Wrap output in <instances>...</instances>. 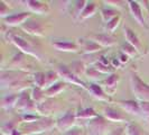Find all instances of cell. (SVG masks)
<instances>
[{
  "mask_svg": "<svg viewBox=\"0 0 149 135\" xmlns=\"http://www.w3.org/2000/svg\"><path fill=\"white\" fill-rule=\"evenodd\" d=\"M27 75L25 71H2L1 72V86L3 89L14 90L22 92L33 84L31 81L25 79Z\"/></svg>",
  "mask_w": 149,
  "mask_h": 135,
  "instance_id": "cell-1",
  "label": "cell"
},
{
  "mask_svg": "<svg viewBox=\"0 0 149 135\" xmlns=\"http://www.w3.org/2000/svg\"><path fill=\"white\" fill-rule=\"evenodd\" d=\"M54 126H56V120H54L51 117H43L37 122L24 124L22 129L20 131L22 135H40L43 132L52 129Z\"/></svg>",
  "mask_w": 149,
  "mask_h": 135,
  "instance_id": "cell-2",
  "label": "cell"
},
{
  "mask_svg": "<svg viewBox=\"0 0 149 135\" xmlns=\"http://www.w3.org/2000/svg\"><path fill=\"white\" fill-rule=\"evenodd\" d=\"M130 86L134 97L140 103H149V84L143 82L138 73L134 71L130 75Z\"/></svg>",
  "mask_w": 149,
  "mask_h": 135,
  "instance_id": "cell-3",
  "label": "cell"
},
{
  "mask_svg": "<svg viewBox=\"0 0 149 135\" xmlns=\"http://www.w3.org/2000/svg\"><path fill=\"white\" fill-rule=\"evenodd\" d=\"M15 108L17 110L22 112V114H35V112H37V104L33 100L31 94H29L27 90L19 94V97H18Z\"/></svg>",
  "mask_w": 149,
  "mask_h": 135,
  "instance_id": "cell-4",
  "label": "cell"
},
{
  "mask_svg": "<svg viewBox=\"0 0 149 135\" xmlns=\"http://www.w3.org/2000/svg\"><path fill=\"white\" fill-rule=\"evenodd\" d=\"M9 41L15 45L16 47H18L22 53L27 54V55H30V56H33V58H36L37 60H40V54H39V53L36 51V49L30 44L29 42H27L26 39H24V38L20 37V36L10 34V35H9Z\"/></svg>",
  "mask_w": 149,
  "mask_h": 135,
  "instance_id": "cell-5",
  "label": "cell"
},
{
  "mask_svg": "<svg viewBox=\"0 0 149 135\" xmlns=\"http://www.w3.org/2000/svg\"><path fill=\"white\" fill-rule=\"evenodd\" d=\"M57 73H58L60 77H62L66 82H70V83H72V84H75V86H79V87H81V88L86 89V90L89 88V87L83 82L79 77H76V75L71 71V69L68 67H66V65H62V64L58 65V67H57Z\"/></svg>",
  "mask_w": 149,
  "mask_h": 135,
  "instance_id": "cell-6",
  "label": "cell"
},
{
  "mask_svg": "<svg viewBox=\"0 0 149 135\" xmlns=\"http://www.w3.org/2000/svg\"><path fill=\"white\" fill-rule=\"evenodd\" d=\"M88 128L91 135H104L108 129V123L103 116H97L88 122Z\"/></svg>",
  "mask_w": 149,
  "mask_h": 135,
  "instance_id": "cell-7",
  "label": "cell"
},
{
  "mask_svg": "<svg viewBox=\"0 0 149 135\" xmlns=\"http://www.w3.org/2000/svg\"><path fill=\"white\" fill-rule=\"evenodd\" d=\"M76 118V114L73 112L72 110L65 112L61 118L56 120V128H58L61 132L66 133L67 131H70L71 128L74 127L75 120Z\"/></svg>",
  "mask_w": 149,
  "mask_h": 135,
  "instance_id": "cell-8",
  "label": "cell"
},
{
  "mask_svg": "<svg viewBox=\"0 0 149 135\" xmlns=\"http://www.w3.org/2000/svg\"><path fill=\"white\" fill-rule=\"evenodd\" d=\"M123 33H125V37H126V41H127V43H129L130 45H132L134 49H136V51L139 53V54H146V51H145V47H143V45H142L141 41L139 39L138 37V35L134 33V30H131L130 27H125L123 28Z\"/></svg>",
  "mask_w": 149,
  "mask_h": 135,
  "instance_id": "cell-9",
  "label": "cell"
},
{
  "mask_svg": "<svg viewBox=\"0 0 149 135\" xmlns=\"http://www.w3.org/2000/svg\"><path fill=\"white\" fill-rule=\"evenodd\" d=\"M52 46L61 52H79L80 46L76 42H72L68 39H53Z\"/></svg>",
  "mask_w": 149,
  "mask_h": 135,
  "instance_id": "cell-10",
  "label": "cell"
},
{
  "mask_svg": "<svg viewBox=\"0 0 149 135\" xmlns=\"http://www.w3.org/2000/svg\"><path fill=\"white\" fill-rule=\"evenodd\" d=\"M31 14L28 11H22V13H17V14H11L3 19L5 24L10 27H16V26H22L28 19H30Z\"/></svg>",
  "mask_w": 149,
  "mask_h": 135,
  "instance_id": "cell-11",
  "label": "cell"
},
{
  "mask_svg": "<svg viewBox=\"0 0 149 135\" xmlns=\"http://www.w3.org/2000/svg\"><path fill=\"white\" fill-rule=\"evenodd\" d=\"M91 41H93L94 43L100 45L101 47H111L116 44L117 38L114 37L112 34H108V33H103V34H91L88 36Z\"/></svg>",
  "mask_w": 149,
  "mask_h": 135,
  "instance_id": "cell-12",
  "label": "cell"
},
{
  "mask_svg": "<svg viewBox=\"0 0 149 135\" xmlns=\"http://www.w3.org/2000/svg\"><path fill=\"white\" fill-rule=\"evenodd\" d=\"M22 30L33 36H44V27L42 25V22L35 19H28L22 26Z\"/></svg>",
  "mask_w": 149,
  "mask_h": 135,
  "instance_id": "cell-13",
  "label": "cell"
},
{
  "mask_svg": "<svg viewBox=\"0 0 149 135\" xmlns=\"http://www.w3.org/2000/svg\"><path fill=\"white\" fill-rule=\"evenodd\" d=\"M25 6L28 8L30 13L38 14V15H47L49 14V6L44 1H35V0H27L22 1Z\"/></svg>",
  "mask_w": 149,
  "mask_h": 135,
  "instance_id": "cell-14",
  "label": "cell"
},
{
  "mask_svg": "<svg viewBox=\"0 0 149 135\" xmlns=\"http://www.w3.org/2000/svg\"><path fill=\"white\" fill-rule=\"evenodd\" d=\"M128 6H129V10H130V14L134 17V19L138 22L140 26L145 27V28H148L147 24L145 22V18H143V14H142L141 7L139 5L138 1H134V0H129L127 1Z\"/></svg>",
  "mask_w": 149,
  "mask_h": 135,
  "instance_id": "cell-15",
  "label": "cell"
},
{
  "mask_svg": "<svg viewBox=\"0 0 149 135\" xmlns=\"http://www.w3.org/2000/svg\"><path fill=\"white\" fill-rule=\"evenodd\" d=\"M102 116L107 120L112 122V123H123V122H127L126 116L122 112H120L118 109L113 108V107H104L103 112H102Z\"/></svg>",
  "mask_w": 149,
  "mask_h": 135,
  "instance_id": "cell-16",
  "label": "cell"
},
{
  "mask_svg": "<svg viewBox=\"0 0 149 135\" xmlns=\"http://www.w3.org/2000/svg\"><path fill=\"white\" fill-rule=\"evenodd\" d=\"M80 50H82V52L84 54H92V53L100 52L102 50V47L100 45H97V43H94L93 41H91L90 38H79V41L76 42Z\"/></svg>",
  "mask_w": 149,
  "mask_h": 135,
  "instance_id": "cell-17",
  "label": "cell"
},
{
  "mask_svg": "<svg viewBox=\"0 0 149 135\" xmlns=\"http://www.w3.org/2000/svg\"><path fill=\"white\" fill-rule=\"evenodd\" d=\"M119 106L129 112L130 115H134V116H140L141 115V108H140V101L137 100H120L118 101Z\"/></svg>",
  "mask_w": 149,
  "mask_h": 135,
  "instance_id": "cell-18",
  "label": "cell"
},
{
  "mask_svg": "<svg viewBox=\"0 0 149 135\" xmlns=\"http://www.w3.org/2000/svg\"><path fill=\"white\" fill-rule=\"evenodd\" d=\"M88 91L91 94L92 97H94L97 100H102V101H111V98L108 96V94L104 91V89L97 84V83H91L88 88Z\"/></svg>",
  "mask_w": 149,
  "mask_h": 135,
  "instance_id": "cell-19",
  "label": "cell"
},
{
  "mask_svg": "<svg viewBox=\"0 0 149 135\" xmlns=\"http://www.w3.org/2000/svg\"><path fill=\"white\" fill-rule=\"evenodd\" d=\"M119 80H120L119 75H116V73H112V75H109L107 79L101 81V84L103 86L102 88L104 89V91L108 95H111V94H113V92L116 91V89H117V84L119 82Z\"/></svg>",
  "mask_w": 149,
  "mask_h": 135,
  "instance_id": "cell-20",
  "label": "cell"
},
{
  "mask_svg": "<svg viewBox=\"0 0 149 135\" xmlns=\"http://www.w3.org/2000/svg\"><path fill=\"white\" fill-rule=\"evenodd\" d=\"M93 68L99 71L100 73H102V75H112V73H114V69L112 68L111 63H109V61L105 60L104 56H100L99 58V60L94 63V65Z\"/></svg>",
  "mask_w": 149,
  "mask_h": 135,
  "instance_id": "cell-21",
  "label": "cell"
},
{
  "mask_svg": "<svg viewBox=\"0 0 149 135\" xmlns=\"http://www.w3.org/2000/svg\"><path fill=\"white\" fill-rule=\"evenodd\" d=\"M54 109H55V103L52 99H45L43 103L37 104V112H39L44 117H48V115Z\"/></svg>",
  "mask_w": 149,
  "mask_h": 135,
  "instance_id": "cell-22",
  "label": "cell"
},
{
  "mask_svg": "<svg viewBox=\"0 0 149 135\" xmlns=\"http://www.w3.org/2000/svg\"><path fill=\"white\" fill-rule=\"evenodd\" d=\"M66 83L65 82H58L55 83V84H53L52 87H49L48 89L44 90L45 91V96L47 98H52L54 96H57V95H60L61 92H63L64 90L66 89Z\"/></svg>",
  "mask_w": 149,
  "mask_h": 135,
  "instance_id": "cell-23",
  "label": "cell"
},
{
  "mask_svg": "<svg viewBox=\"0 0 149 135\" xmlns=\"http://www.w3.org/2000/svg\"><path fill=\"white\" fill-rule=\"evenodd\" d=\"M18 97H19V95H17V94H11V95H6V96H3L2 99H1V108L8 110V109H10V108L16 107Z\"/></svg>",
  "mask_w": 149,
  "mask_h": 135,
  "instance_id": "cell-24",
  "label": "cell"
},
{
  "mask_svg": "<svg viewBox=\"0 0 149 135\" xmlns=\"http://www.w3.org/2000/svg\"><path fill=\"white\" fill-rule=\"evenodd\" d=\"M125 129H126V135H149V133H147L139 124L134 122H129Z\"/></svg>",
  "mask_w": 149,
  "mask_h": 135,
  "instance_id": "cell-25",
  "label": "cell"
},
{
  "mask_svg": "<svg viewBox=\"0 0 149 135\" xmlns=\"http://www.w3.org/2000/svg\"><path fill=\"white\" fill-rule=\"evenodd\" d=\"M97 4L94 2V1H88V4H86V6L85 8L83 9L82 14L80 16V20H84V19H88L90 17H92V16H94V14L97 13Z\"/></svg>",
  "mask_w": 149,
  "mask_h": 135,
  "instance_id": "cell-26",
  "label": "cell"
},
{
  "mask_svg": "<svg viewBox=\"0 0 149 135\" xmlns=\"http://www.w3.org/2000/svg\"><path fill=\"white\" fill-rule=\"evenodd\" d=\"M120 13L118 9H114V8H103V9H101V11H100V15L102 17V20L107 24V22H109L110 20H112L113 18H116V17H118Z\"/></svg>",
  "mask_w": 149,
  "mask_h": 135,
  "instance_id": "cell-27",
  "label": "cell"
},
{
  "mask_svg": "<svg viewBox=\"0 0 149 135\" xmlns=\"http://www.w3.org/2000/svg\"><path fill=\"white\" fill-rule=\"evenodd\" d=\"M97 115L95 110L93 108H84V109H81L76 112V118L77 120H91L93 118L97 117Z\"/></svg>",
  "mask_w": 149,
  "mask_h": 135,
  "instance_id": "cell-28",
  "label": "cell"
},
{
  "mask_svg": "<svg viewBox=\"0 0 149 135\" xmlns=\"http://www.w3.org/2000/svg\"><path fill=\"white\" fill-rule=\"evenodd\" d=\"M45 75H46V81H45L44 90L48 89L49 87H52L53 84L58 82L60 75L57 73V71H47Z\"/></svg>",
  "mask_w": 149,
  "mask_h": 135,
  "instance_id": "cell-29",
  "label": "cell"
},
{
  "mask_svg": "<svg viewBox=\"0 0 149 135\" xmlns=\"http://www.w3.org/2000/svg\"><path fill=\"white\" fill-rule=\"evenodd\" d=\"M31 98H33V100H34L36 104H40V103H43L45 99H46L45 91L42 89V88L34 87L33 90H31Z\"/></svg>",
  "mask_w": 149,
  "mask_h": 135,
  "instance_id": "cell-30",
  "label": "cell"
},
{
  "mask_svg": "<svg viewBox=\"0 0 149 135\" xmlns=\"http://www.w3.org/2000/svg\"><path fill=\"white\" fill-rule=\"evenodd\" d=\"M120 22H121V16H118L116 18H113L112 20H110L109 22H107L104 25V30L108 34H112L114 30L119 27Z\"/></svg>",
  "mask_w": 149,
  "mask_h": 135,
  "instance_id": "cell-31",
  "label": "cell"
},
{
  "mask_svg": "<svg viewBox=\"0 0 149 135\" xmlns=\"http://www.w3.org/2000/svg\"><path fill=\"white\" fill-rule=\"evenodd\" d=\"M88 4V1H84V0H79V1H75L74 5H73V10H72V14L74 18H80V16L82 14L83 9L85 8Z\"/></svg>",
  "mask_w": 149,
  "mask_h": 135,
  "instance_id": "cell-32",
  "label": "cell"
},
{
  "mask_svg": "<svg viewBox=\"0 0 149 135\" xmlns=\"http://www.w3.org/2000/svg\"><path fill=\"white\" fill-rule=\"evenodd\" d=\"M33 81H34L35 87L42 88V89L44 90L45 81H46V75H45L44 72H35L34 75H33Z\"/></svg>",
  "mask_w": 149,
  "mask_h": 135,
  "instance_id": "cell-33",
  "label": "cell"
},
{
  "mask_svg": "<svg viewBox=\"0 0 149 135\" xmlns=\"http://www.w3.org/2000/svg\"><path fill=\"white\" fill-rule=\"evenodd\" d=\"M71 71H72L76 77H80L81 75L86 72V68H85L83 62L77 61V62H74V63L71 64Z\"/></svg>",
  "mask_w": 149,
  "mask_h": 135,
  "instance_id": "cell-34",
  "label": "cell"
},
{
  "mask_svg": "<svg viewBox=\"0 0 149 135\" xmlns=\"http://www.w3.org/2000/svg\"><path fill=\"white\" fill-rule=\"evenodd\" d=\"M16 129L15 124L13 122H6L1 125V133L2 135H11Z\"/></svg>",
  "mask_w": 149,
  "mask_h": 135,
  "instance_id": "cell-35",
  "label": "cell"
},
{
  "mask_svg": "<svg viewBox=\"0 0 149 135\" xmlns=\"http://www.w3.org/2000/svg\"><path fill=\"white\" fill-rule=\"evenodd\" d=\"M121 52L125 53L126 55H128L129 58H132V56H134L136 54H137V51H136V49H134L132 45H130L129 43H125V44L121 45Z\"/></svg>",
  "mask_w": 149,
  "mask_h": 135,
  "instance_id": "cell-36",
  "label": "cell"
},
{
  "mask_svg": "<svg viewBox=\"0 0 149 135\" xmlns=\"http://www.w3.org/2000/svg\"><path fill=\"white\" fill-rule=\"evenodd\" d=\"M20 118H22V123H25V124L34 123V122H37L38 120H40V117H38L35 114H22Z\"/></svg>",
  "mask_w": 149,
  "mask_h": 135,
  "instance_id": "cell-37",
  "label": "cell"
},
{
  "mask_svg": "<svg viewBox=\"0 0 149 135\" xmlns=\"http://www.w3.org/2000/svg\"><path fill=\"white\" fill-rule=\"evenodd\" d=\"M85 75H88L89 78H91V79H94V80H97L99 78H100V75H102V73H100L99 71H97L94 68H88L86 69V72H85Z\"/></svg>",
  "mask_w": 149,
  "mask_h": 135,
  "instance_id": "cell-38",
  "label": "cell"
},
{
  "mask_svg": "<svg viewBox=\"0 0 149 135\" xmlns=\"http://www.w3.org/2000/svg\"><path fill=\"white\" fill-rule=\"evenodd\" d=\"M8 16H9V7L5 4V1H1L0 2V17L5 19Z\"/></svg>",
  "mask_w": 149,
  "mask_h": 135,
  "instance_id": "cell-39",
  "label": "cell"
},
{
  "mask_svg": "<svg viewBox=\"0 0 149 135\" xmlns=\"http://www.w3.org/2000/svg\"><path fill=\"white\" fill-rule=\"evenodd\" d=\"M104 4H108V5H110V6H112V7L114 8H118V9H120V8L125 7V4H126V1H116V0H108V1H104Z\"/></svg>",
  "mask_w": 149,
  "mask_h": 135,
  "instance_id": "cell-40",
  "label": "cell"
},
{
  "mask_svg": "<svg viewBox=\"0 0 149 135\" xmlns=\"http://www.w3.org/2000/svg\"><path fill=\"white\" fill-rule=\"evenodd\" d=\"M83 128L81 127H73L70 131H67L66 133H64V135H83Z\"/></svg>",
  "mask_w": 149,
  "mask_h": 135,
  "instance_id": "cell-41",
  "label": "cell"
},
{
  "mask_svg": "<svg viewBox=\"0 0 149 135\" xmlns=\"http://www.w3.org/2000/svg\"><path fill=\"white\" fill-rule=\"evenodd\" d=\"M126 134V129L123 127H118V128H114L110 131L109 135H125Z\"/></svg>",
  "mask_w": 149,
  "mask_h": 135,
  "instance_id": "cell-42",
  "label": "cell"
},
{
  "mask_svg": "<svg viewBox=\"0 0 149 135\" xmlns=\"http://www.w3.org/2000/svg\"><path fill=\"white\" fill-rule=\"evenodd\" d=\"M119 61L121 62V64H125V63H128L129 62V56L128 55H126L125 53H122L121 51H120V53H119Z\"/></svg>",
  "mask_w": 149,
  "mask_h": 135,
  "instance_id": "cell-43",
  "label": "cell"
},
{
  "mask_svg": "<svg viewBox=\"0 0 149 135\" xmlns=\"http://www.w3.org/2000/svg\"><path fill=\"white\" fill-rule=\"evenodd\" d=\"M111 65L113 69H118V68L121 67V62L119 61V59L118 58H113V59H111Z\"/></svg>",
  "mask_w": 149,
  "mask_h": 135,
  "instance_id": "cell-44",
  "label": "cell"
},
{
  "mask_svg": "<svg viewBox=\"0 0 149 135\" xmlns=\"http://www.w3.org/2000/svg\"><path fill=\"white\" fill-rule=\"evenodd\" d=\"M11 135H22V132H20V131H18V129L16 128L15 131H14V133H13Z\"/></svg>",
  "mask_w": 149,
  "mask_h": 135,
  "instance_id": "cell-45",
  "label": "cell"
}]
</instances>
